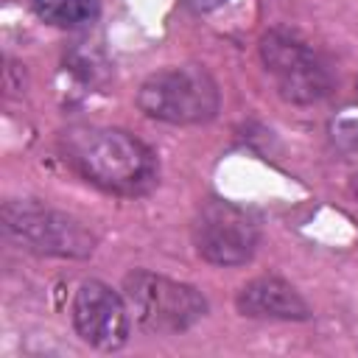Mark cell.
Returning <instances> with one entry per match:
<instances>
[{"label": "cell", "instance_id": "3957f363", "mask_svg": "<svg viewBox=\"0 0 358 358\" xmlns=\"http://www.w3.org/2000/svg\"><path fill=\"white\" fill-rule=\"evenodd\" d=\"M123 299L134 322L154 336L185 333L207 313V302L193 285L151 271H131L123 280Z\"/></svg>", "mask_w": 358, "mask_h": 358}, {"label": "cell", "instance_id": "9c48e42d", "mask_svg": "<svg viewBox=\"0 0 358 358\" xmlns=\"http://www.w3.org/2000/svg\"><path fill=\"white\" fill-rule=\"evenodd\" d=\"M31 6L39 20L56 28L90 25L101 11V0H31Z\"/></svg>", "mask_w": 358, "mask_h": 358}, {"label": "cell", "instance_id": "7a4b0ae2", "mask_svg": "<svg viewBox=\"0 0 358 358\" xmlns=\"http://www.w3.org/2000/svg\"><path fill=\"white\" fill-rule=\"evenodd\" d=\"M218 84L199 64H179L151 73L137 90V106L162 123L190 126L215 117Z\"/></svg>", "mask_w": 358, "mask_h": 358}, {"label": "cell", "instance_id": "30bf717a", "mask_svg": "<svg viewBox=\"0 0 358 358\" xmlns=\"http://www.w3.org/2000/svg\"><path fill=\"white\" fill-rule=\"evenodd\" d=\"M193 11H210V8H215V6H221L224 0H185Z\"/></svg>", "mask_w": 358, "mask_h": 358}, {"label": "cell", "instance_id": "8992f818", "mask_svg": "<svg viewBox=\"0 0 358 358\" xmlns=\"http://www.w3.org/2000/svg\"><path fill=\"white\" fill-rule=\"evenodd\" d=\"M257 241H260V232H257L255 218L232 201L213 199L199 210L193 221L196 252L207 263H215V266L246 263L255 255Z\"/></svg>", "mask_w": 358, "mask_h": 358}, {"label": "cell", "instance_id": "5b68a950", "mask_svg": "<svg viewBox=\"0 0 358 358\" xmlns=\"http://www.w3.org/2000/svg\"><path fill=\"white\" fill-rule=\"evenodd\" d=\"M3 227L11 241L39 255L87 257L95 249L92 232L76 218L34 201H8L3 210Z\"/></svg>", "mask_w": 358, "mask_h": 358}, {"label": "cell", "instance_id": "277c9868", "mask_svg": "<svg viewBox=\"0 0 358 358\" xmlns=\"http://www.w3.org/2000/svg\"><path fill=\"white\" fill-rule=\"evenodd\" d=\"M260 59L277 92L291 103H316L333 87L330 64L302 36L274 28L260 39Z\"/></svg>", "mask_w": 358, "mask_h": 358}, {"label": "cell", "instance_id": "ba28073f", "mask_svg": "<svg viewBox=\"0 0 358 358\" xmlns=\"http://www.w3.org/2000/svg\"><path fill=\"white\" fill-rule=\"evenodd\" d=\"M235 305L243 316H252V319L305 322L310 316V305L302 299V294L280 277H257L246 282L238 291Z\"/></svg>", "mask_w": 358, "mask_h": 358}, {"label": "cell", "instance_id": "8fae6325", "mask_svg": "<svg viewBox=\"0 0 358 358\" xmlns=\"http://www.w3.org/2000/svg\"><path fill=\"white\" fill-rule=\"evenodd\" d=\"M355 87H358V84H355Z\"/></svg>", "mask_w": 358, "mask_h": 358}, {"label": "cell", "instance_id": "6da1fadb", "mask_svg": "<svg viewBox=\"0 0 358 358\" xmlns=\"http://www.w3.org/2000/svg\"><path fill=\"white\" fill-rule=\"evenodd\" d=\"M62 151L81 176L115 193H140L157 176L154 154L120 129L73 126L62 134Z\"/></svg>", "mask_w": 358, "mask_h": 358}, {"label": "cell", "instance_id": "52a82bcc", "mask_svg": "<svg viewBox=\"0 0 358 358\" xmlns=\"http://www.w3.org/2000/svg\"><path fill=\"white\" fill-rule=\"evenodd\" d=\"M129 305L126 299L98 280L78 285L73 296L76 333L98 350H120L129 338Z\"/></svg>", "mask_w": 358, "mask_h": 358}]
</instances>
